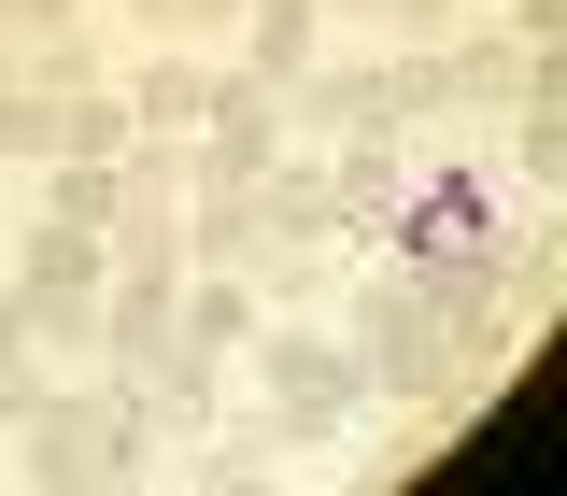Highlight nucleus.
<instances>
[{"label":"nucleus","mask_w":567,"mask_h":496,"mask_svg":"<svg viewBox=\"0 0 567 496\" xmlns=\"http://www.w3.org/2000/svg\"><path fill=\"white\" fill-rule=\"evenodd\" d=\"M43 156H58V100L14 71V85H0V170H43Z\"/></svg>","instance_id":"obj_11"},{"label":"nucleus","mask_w":567,"mask_h":496,"mask_svg":"<svg viewBox=\"0 0 567 496\" xmlns=\"http://www.w3.org/2000/svg\"><path fill=\"white\" fill-rule=\"evenodd\" d=\"M14 71H29V29H14V14H0V85H14Z\"/></svg>","instance_id":"obj_17"},{"label":"nucleus","mask_w":567,"mask_h":496,"mask_svg":"<svg viewBox=\"0 0 567 496\" xmlns=\"http://www.w3.org/2000/svg\"><path fill=\"white\" fill-rule=\"evenodd\" d=\"M327 58V0H256V14H241V29H227V71H241V85H298V71Z\"/></svg>","instance_id":"obj_5"},{"label":"nucleus","mask_w":567,"mask_h":496,"mask_svg":"<svg viewBox=\"0 0 567 496\" xmlns=\"http://www.w3.org/2000/svg\"><path fill=\"white\" fill-rule=\"evenodd\" d=\"M185 341V270H114L100 283V369H156V354Z\"/></svg>","instance_id":"obj_4"},{"label":"nucleus","mask_w":567,"mask_h":496,"mask_svg":"<svg viewBox=\"0 0 567 496\" xmlns=\"http://www.w3.org/2000/svg\"><path fill=\"white\" fill-rule=\"evenodd\" d=\"M270 156H284V100L241 85V71H213V114L185 128V185H199V199H213V185H256Z\"/></svg>","instance_id":"obj_2"},{"label":"nucleus","mask_w":567,"mask_h":496,"mask_svg":"<svg viewBox=\"0 0 567 496\" xmlns=\"http://www.w3.org/2000/svg\"><path fill=\"white\" fill-rule=\"evenodd\" d=\"M213 71H227L213 43H128L114 100H128V128H142V142H185V128L213 114Z\"/></svg>","instance_id":"obj_3"},{"label":"nucleus","mask_w":567,"mask_h":496,"mask_svg":"<svg viewBox=\"0 0 567 496\" xmlns=\"http://www.w3.org/2000/svg\"><path fill=\"white\" fill-rule=\"evenodd\" d=\"M327 43H383V0H327Z\"/></svg>","instance_id":"obj_16"},{"label":"nucleus","mask_w":567,"mask_h":496,"mask_svg":"<svg viewBox=\"0 0 567 496\" xmlns=\"http://www.w3.org/2000/svg\"><path fill=\"white\" fill-rule=\"evenodd\" d=\"M0 14H14V29L43 43V29H71V14H100V0H0Z\"/></svg>","instance_id":"obj_15"},{"label":"nucleus","mask_w":567,"mask_h":496,"mask_svg":"<svg viewBox=\"0 0 567 496\" xmlns=\"http://www.w3.org/2000/svg\"><path fill=\"white\" fill-rule=\"evenodd\" d=\"M114 14H71V29H43V43H29V85H43V100H85V85H114Z\"/></svg>","instance_id":"obj_8"},{"label":"nucleus","mask_w":567,"mask_h":496,"mask_svg":"<svg viewBox=\"0 0 567 496\" xmlns=\"http://www.w3.org/2000/svg\"><path fill=\"white\" fill-rule=\"evenodd\" d=\"M496 0H383V43H454V29H483Z\"/></svg>","instance_id":"obj_12"},{"label":"nucleus","mask_w":567,"mask_h":496,"mask_svg":"<svg viewBox=\"0 0 567 496\" xmlns=\"http://www.w3.org/2000/svg\"><path fill=\"white\" fill-rule=\"evenodd\" d=\"M241 14H256V0H185V43H213V58H227V29H241Z\"/></svg>","instance_id":"obj_14"},{"label":"nucleus","mask_w":567,"mask_h":496,"mask_svg":"<svg viewBox=\"0 0 567 496\" xmlns=\"http://www.w3.org/2000/svg\"><path fill=\"white\" fill-rule=\"evenodd\" d=\"M270 256V213H256V185H213V199H185V270H256Z\"/></svg>","instance_id":"obj_7"},{"label":"nucleus","mask_w":567,"mask_h":496,"mask_svg":"<svg viewBox=\"0 0 567 496\" xmlns=\"http://www.w3.org/2000/svg\"><path fill=\"white\" fill-rule=\"evenodd\" d=\"M327 185H341V213L383 241V213H398V185H412V142H327Z\"/></svg>","instance_id":"obj_9"},{"label":"nucleus","mask_w":567,"mask_h":496,"mask_svg":"<svg viewBox=\"0 0 567 496\" xmlns=\"http://www.w3.org/2000/svg\"><path fill=\"white\" fill-rule=\"evenodd\" d=\"M43 383H58V354H43V327H29V283L0 270V397L43 412Z\"/></svg>","instance_id":"obj_10"},{"label":"nucleus","mask_w":567,"mask_h":496,"mask_svg":"<svg viewBox=\"0 0 567 496\" xmlns=\"http://www.w3.org/2000/svg\"><path fill=\"white\" fill-rule=\"evenodd\" d=\"M483 29H496V43H525V58H554V43H567V0H496Z\"/></svg>","instance_id":"obj_13"},{"label":"nucleus","mask_w":567,"mask_h":496,"mask_svg":"<svg viewBox=\"0 0 567 496\" xmlns=\"http://www.w3.org/2000/svg\"><path fill=\"white\" fill-rule=\"evenodd\" d=\"M241 397L284 425V454H298V468H341L354 412H369L383 383H369V341H354L341 312H270V327L241 341Z\"/></svg>","instance_id":"obj_1"},{"label":"nucleus","mask_w":567,"mask_h":496,"mask_svg":"<svg viewBox=\"0 0 567 496\" xmlns=\"http://www.w3.org/2000/svg\"><path fill=\"white\" fill-rule=\"evenodd\" d=\"M270 327V298H256V270H185V341L171 354H213V369H241V341Z\"/></svg>","instance_id":"obj_6"}]
</instances>
